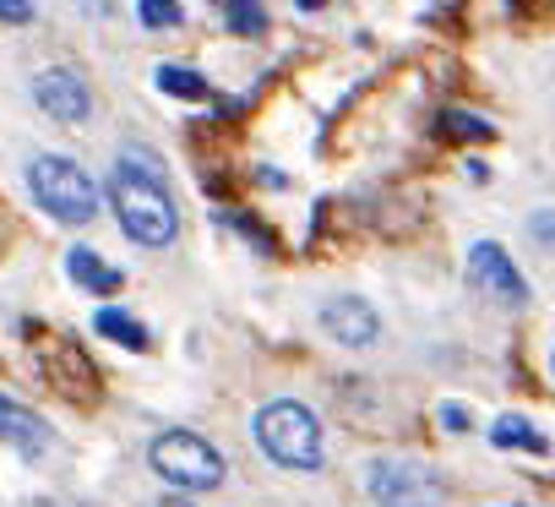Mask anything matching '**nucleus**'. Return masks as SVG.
<instances>
[{"label":"nucleus","mask_w":555,"mask_h":507,"mask_svg":"<svg viewBox=\"0 0 555 507\" xmlns=\"http://www.w3.org/2000/svg\"><path fill=\"white\" fill-rule=\"evenodd\" d=\"M223 23H229L234 34H261V28H267V12H261V7H223Z\"/></svg>","instance_id":"obj_14"},{"label":"nucleus","mask_w":555,"mask_h":507,"mask_svg":"<svg viewBox=\"0 0 555 507\" xmlns=\"http://www.w3.org/2000/svg\"><path fill=\"white\" fill-rule=\"evenodd\" d=\"M441 426H447V431H468V409H463V404H447V409H441Z\"/></svg>","instance_id":"obj_18"},{"label":"nucleus","mask_w":555,"mask_h":507,"mask_svg":"<svg viewBox=\"0 0 555 507\" xmlns=\"http://www.w3.org/2000/svg\"><path fill=\"white\" fill-rule=\"evenodd\" d=\"M322 328H327L338 344H349V350H371V344L382 339V317H376L371 301H360V295L327 301V306H322Z\"/></svg>","instance_id":"obj_8"},{"label":"nucleus","mask_w":555,"mask_h":507,"mask_svg":"<svg viewBox=\"0 0 555 507\" xmlns=\"http://www.w3.org/2000/svg\"><path fill=\"white\" fill-rule=\"evenodd\" d=\"M365 491L382 507H441L447 502V480L430 464H414V458H382V464H371Z\"/></svg>","instance_id":"obj_5"},{"label":"nucleus","mask_w":555,"mask_h":507,"mask_svg":"<svg viewBox=\"0 0 555 507\" xmlns=\"http://www.w3.org/2000/svg\"><path fill=\"white\" fill-rule=\"evenodd\" d=\"M256 442L284 469H317L322 464V420L295 398H278L256 415Z\"/></svg>","instance_id":"obj_3"},{"label":"nucleus","mask_w":555,"mask_h":507,"mask_svg":"<svg viewBox=\"0 0 555 507\" xmlns=\"http://www.w3.org/2000/svg\"><path fill=\"white\" fill-rule=\"evenodd\" d=\"M447 131H468V137H490V126H485V121H474V115H447Z\"/></svg>","instance_id":"obj_17"},{"label":"nucleus","mask_w":555,"mask_h":507,"mask_svg":"<svg viewBox=\"0 0 555 507\" xmlns=\"http://www.w3.org/2000/svg\"><path fill=\"white\" fill-rule=\"evenodd\" d=\"M142 23L147 28H175L180 23V7H142Z\"/></svg>","instance_id":"obj_16"},{"label":"nucleus","mask_w":555,"mask_h":507,"mask_svg":"<svg viewBox=\"0 0 555 507\" xmlns=\"http://www.w3.org/2000/svg\"><path fill=\"white\" fill-rule=\"evenodd\" d=\"M66 274L82 284V290H93V295H115L126 279H120V268H104L99 263V251H88V245H77L72 257H66Z\"/></svg>","instance_id":"obj_10"},{"label":"nucleus","mask_w":555,"mask_h":507,"mask_svg":"<svg viewBox=\"0 0 555 507\" xmlns=\"http://www.w3.org/2000/svg\"><path fill=\"white\" fill-rule=\"evenodd\" d=\"M109 202H115L120 229H126L137 245H153V251H158V245H175V235H180V207H175L169 186H164L147 164L120 159L115 175H109Z\"/></svg>","instance_id":"obj_1"},{"label":"nucleus","mask_w":555,"mask_h":507,"mask_svg":"<svg viewBox=\"0 0 555 507\" xmlns=\"http://www.w3.org/2000/svg\"><path fill=\"white\" fill-rule=\"evenodd\" d=\"M468 284L485 290V295H495V301H506V306H522V301H528L522 274L512 268V257H506L495 240H479V245L468 251Z\"/></svg>","instance_id":"obj_6"},{"label":"nucleus","mask_w":555,"mask_h":507,"mask_svg":"<svg viewBox=\"0 0 555 507\" xmlns=\"http://www.w3.org/2000/svg\"><path fill=\"white\" fill-rule=\"evenodd\" d=\"M528 235H533L539 245H550V251H555V213H550V207H544V213H533V218H528Z\"/></svg>","instance_id":"obj_15"},{"label":"nucleus","mask_w":555,"mask_h":507,"mask_svg":"<svg viewBox=\"0 0 555 507\" xmlns=\"http://www.w3.org/2000/svg\"><path fill=\"white\" fill-rule=\"evenodd\" d=\"M28 191H34V202H39L50 218H61V224H88V218H99V186H93V175H88L82 164L61 159V153H39V159L28 164Z\"/></svg>","instance_id":"obj_2"},{"label":"nucleus","mask_w":555,"mask_h":507,"mask_svg":"<svg viewBox=\"0 0 555 507\" xmlns=\"http://www.w3.org/2000/svg\"><path fill=\"white\" fill-rule=\"evenodd\" d=\"M0 442H12L17 453H44L50 447V426L34 415V409H23V404H12L7 393H0Z\"/></svg>","instance_id":"obj_9"},{"label":"nucleus","mask_w":555,"mask_h":507,"mask_svg":"<svg viewBox=\"0 0 555 507\" xmlns=\"http://www.w3.org/2000/svg\"><path fill=\"white\" fill-rule=\"evenodd\" d=\"M34 99H39V110H44L50 121H66V126H77V121L93 115V93H88V83H82L77 72H61V66L34 77Z\"/></svg>","instance_id":"obj_7"},{"label":"nucleus","mask_w":555,"mask_h":507,"mask_svg":"<svg viewBox=\"0 0 555 507\" xmlns=\"http://www.w3.org/2000/svg\"><path fill=\"white\" fill-rule=\"evenodd\" d=\"M147 464L158 469V480H169L180 491H212L223 480V453L196 431H164L147 447Z\"/></svg>","instance_id":"obj_4"},{"label":"nucleus","mask_w":555,"mask_h":507,"mask_svg":"<svg viewBox=\"0 0 555 507\" xmlns=\"http://www.w3.org/2000/svg\"><path fill=\"white\" fill-rule=\"evenodd\" d=\"M550 371H555V355H550Z\"/></svg>","instance_id":"obj_21"},{"label":"nucleus","mask_w":555,"mask_h":507,"mask_svg":"<svg viewBox=\"0 0 555 507\" xmlns=\"http://www.w3.org/2000/svg\"><path fill=\"white\" fill-rule=\"evenodd\" d=\"M0 23H34V7H0Z\"/></svg>","instance_id":"obj_19"},{"label":"nucleus","mask_w":555,"mask_h":507,"mask_svg":"<svg viewBox=\"0 0 555 507\" xmlns=\"http://www.w3.org/2000/svg\"><path fill=\"white\" fill-rule=\"evenodd\" d=\"M158 507H191V502H158Z\"/></svg>","instance_id":"obj_20"},{"label":"nucleus","mask_w":555,"mask_h":507,"mask_svg":"<svg viewBox=\"0 0 555 507\" xmlns=\"http://www.w3.org/2000/svg\"><path fill=\"white\" fill-rule=\"evenodd\" d=\"M490 442H495V447H528V453H544V447H550L522 415H501L495 431H490Z\"/></svg>","instance_id":"obj_11"},{"label":"nucleus","mask_w":555,"mask_h":507,"mask_svg":"<svg viewBox=\"0 0 555 507\" xmlns=\"http://www.w3.org/2000/svg\"><path fill=\"white\" fill-rule=\"evenodd\" d=\"M93 322H99V333H104V339H120L126 350H147V328H142V322H131L126 312L104 306V312H99Z\"/></svg>","instance_id":"obj_12"},{"label":"nucleus","mask_w":555,"mask_h":507,"mask_svg":"<svg viewBox=\"0 0 555 507\" xmlns=\"http://www.w3.org/2000/svg\"><path fill=\"white\" fill-rule=\"evenodd\" d=\"M153 83H158V93H175V99H207V93H212V88H207L196 72H185V66H158Z\"/></svg>","instance_id":"obj_13"}]
</instances>
